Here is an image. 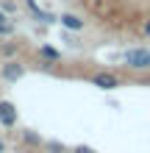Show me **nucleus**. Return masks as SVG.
Instances as JSON below:
<instances>
[{
	"label": "nucleus",
	"instance_id": "nucleus-14",
	"mask_svg": "<svg viewBox=\"0 0 150 153\" xmlns=\"http://www.w3.org/2000/svg\"><path fill=\"white\" fill-rule=\"evenodd\" d=\"M3 150H6V142H3V139H0V153H3Z\"/></svg>",
	"mask_w": 150,
	"mask_h": 153
},
{
	"label": "nucleus",
	"instance_id": "nucleus-3",
	"mask_svg": "<svg viewBox=\"0 0 150 153\" xmlns=\"http://www.w3.org/2000/svg\"><path fill=\"white\" fill-rule=\"evenodd\" d=\"M0 75H3V81H8V84H17V81L25 75V67H22L17 59H8V61H3V70H0Z\"/></svg>",
	"mask_w": 150,
	"mask_h": 153
},
{
	"label": "nucleus",
	"instance_id": "nucleus-10",
	"mask_svg": "<svg viewBox=\"0 0 150 153\" xmlns=\"http://www.w3.org/2000/svg\"><path fill=\"white\" fill-rule=\"evenodd\" d=\"M47 150H53V153H61V150H64V148H61V145H58V142H47Z\"/></svg>",
	"mask_w": 150,
	"mask_h": 153
},
{
	"label": "nucleus",
	"instance_id": "nucleus-4",
	"mask_svg": "<svg viewBox=\"0 0 150 153\" xmlns=\"http://www.w3.org/2000/svg\"><path fill=\"white\" fill-rule=\"evenodd\" d=\"M0 125L3 128H14L17 125V106L11 100H0Z\"/></svg>",
	"mask_w": 150,
	"mask_h": 153
},
{
	"label": "nucleus",
	"instance_id": "nucleus-6",
	"mask_svg": "<svg viewBox=\"0 0 150 153\" xmlns=\"http://www.w3.org/2000/svg\"><path fill=\"white\" fill-rule=\"evenodd\" d=\"M58 22L64 25L67 31H83V25H86L78 14H69V11H64V14H61V17H58Z\"/></svg>",
	"mask_w": 150,
	"mask_h": 153
},
{
	"label": "nucleus",
	"instance_id": "nucleus-11",
	"mask_svg": "<svg viewBox=\"0 0 150 153\" xmlns=\"http://www.w3.org/2000/svg\"><path fill=\"white\" fill-rule=\"evenodd\" d=\"M72 153H95V150L86 148V145H78V148H72Z\"/></svg>",
	"mask_w": 150,
	"mask_h": 153
},
{
	"label": "nucleus",
	"instance_id": "nucleus-15",
	"mask_svg": "<svg viewBox=\"0 0 150 153\" xmlns=\"http://www.w3.org/2000/svg\"><path fill=\"white\" fill-rule=\"evenodd\" d=\"M145 86H150V75H147V78H145Z\"/></svg>",
	"mask_w": 150,
	"mask_h": 153
},
{
	"label": "nucleus",
	"instance_id": "nucleus-9",
	"mask_svg": "<svg viewBox=\"0 0 150 153\" xmlns=\"http://www.w3.org/2000/svg\"><path fill=\"white\" fill-rule=\"evenodd\" d=\"M25 142H31V145H39L42 139H39V137H33V134H28V131H25Z\"/></svg>",
	"mask_w": 150,
	"mask_h": 153
},
{
	"label": "nucleus",
	"instance_id": "nucleus-1",
	"mask_svg": "<svg viewBox=\"0 0 150 153\" xmlns=\"http://www.w3.org/2000/svg\"><path fill=\"white\" fill-rule=\"evenodd\" d=\"M122 61H125L128 70H150V50L147 48H131L125 50V56H122Z\"/></svg>",
	"mask_w": 150,
	"mask_h": 153
},
{
	"label": "nucleus",
	"instance_id": "nucleus-12",
	"mask_svg": "<svg viewBox=\"0 0 150 153\" xmlns=\"http://www.w3.org/2000/svg\"><path fill=\"white\" fill-rule=\"evenodd\" d=\"M3 53H6V56H14V53H17V45H6Z\"/></svg>",
	"mask_w": 150,
	"mask_h": 153
},
{
	"label": "nucleus",
	"instance_id": "nucleus-7",
	"mask_svg": "<svg viewBox=\"0 0 150 153\" xmlns=\"http://www.w3.org/2000/svg\"><path fill=\"white\" fill-rule=\"evenodd\" d=\"M25 6L31 8V14L36 17V20H42V22H58V17H56V14H50V11H45V8H39V6H36V0H25Z\"/></svg>",
	"mask_w": 150,
	"mask_h": 153
},
{
	"label": "nucleus",
	"instance_id": "nucleus-8",
	"mask_svg": "<svg viewBox=\"0 0 150 153\" xmlns=\"http://www.w3.org/2000/svg\"><path fill=\"white\" fill-rule=\"evenodd\" d=\"M17 31V25H14V20L8 17L3 8H0V36H11V33Z\"/></svg>",
	"mask_w": 150,
	"mask_h": 153
},
{
	"label": "nucleus",
	"instance_id": "nucleus-13",
	"mask_svg": "<svg viewBox=\"0 0 150 153\" xmlns=\"http://www.w3.org/2000/svg\"><path fill=\"white\" fill-rule=\"evenodd\" d=\"M142 33H145L147 39H150V20H145V25H142Z\"/></svg>",
	"mask_w": 150,
	"mask_h": 153
},
{
	"label": "nucleus",
	"instance_id": "nucleus-2",
	"mask_svg": "<svg viewBox=\"0 0 150 153\" xmlns=\"http://www.w3.org/2000/svg\"><path fill=\"white\" fill-rule=\"evenodd\" d=\"M92 84L98 86V89H103V92H111V89H120V86H122V78L103 70V73H95V75H92Z\"/></svg>",
	"mask_w": 150,
	"mask_h": 153
},
{
	"label": "nucleus",
	"instance_id": "nucleus-5",
	"mask_svg": "<svg viewBox=\"0 0 150 153\" xmlns=\"http://www.w3.org/2000/svg\"><path fill=\"white\" fill-rule=\"evenodd\" d=\"M39 56H42V67H53L56 61H61V50H56L53 45H42Z\"/></svg>",
	"mask_w": 150,
	"mask_h": 153
}]
</instances>
